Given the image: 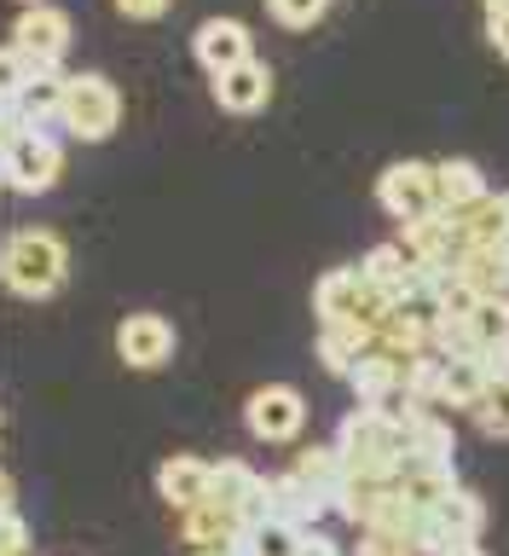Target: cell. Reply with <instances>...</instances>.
Here are the masks:
<instances>
[{
  "instance_id": "1",
  "label": "cell",
  "mask_w": 509,
  "mask_h": 556,
  "mask_svg": "<svg viewBox=\"0 0 509 556\" xmlns=\"http://www.w3.org/2000/svg\"><path fill=\"white\" fill-rule=\"evenodd\" d=\"M336 452H342V464H347L354 481H382L389 486L399 476V464L411 458L406 417H382L371 406H354L336 429Z\"/></svg>"
},
{
  "instance_id": "2",
  "label": "cell",
  "mask_w": 509,
  "mask_h": 556,
  "mask_svg": "<svg viewBox=\"0 0 509 556\" xmlns=\"http://www.w3.org/2000/svg\"><path fill=\"white\" fill-rule=\"evenodd\" d=\"M0 278H7V290L24 295V302H47V295H59L64 278H69L64 238L52 232V226H17V232H7Z\"/></svg>"
},
{
  "instance_id": "3",
  "label": "cell",
  "mask_w": 509,
  "mask_h": 556,
  "mask_svg": "<svg viewBox=\"0 0 509 556\" xmlns=\"http://www.w3.org/2000/svg\"><path fill=\"white\" fill-rule=\"evenodd\" d=\"M313 313H319V325H365V330H377L394 313V295L382 290L377 278H365V267H330L319 285H313Z\"/></svg>"
},
{
  "instance_id": "4",
  "label": "cell",
  "mask_w": 509,
  "mask_h": 556,
  "mask_svg": "<svg viewBox=\"0 0 509 556\" xmlns=\"http://www.w3.org/2000/svg\"><path fill=\"white\" fill-rule=\"evenodd\" d=\"M69 47V17L59 7H24L17 24L7 35V81L12 76H29V70H52Z\"/></svg>"
},
{
  "instance_id": "5",
  "label": "cell",
  "mask_w": 509,
  "mask_h": 556,
  "mask_svg": "<svg viewBox=\"0 0 509 556\" xmlns=\"http://www.w3.org/2000/svg\"><path fill=\"white\" fill-rule=\"evenodd\" d=\"M481 533H486V504L469 493V486H458L446 504L423 510V528H417V556H458L469 545H481Z\"/></svg>"
},
{
  "instance_id": "6",
  "label": "cell",
  "mask_w": 509,
  "mask_h": 556,
  "mask_svg": "<svg viewBox=\"0 0 509 556\" xmlns=\"http://www.w3.org/2000/svg\"><path fill=\"white\" fill-rule=\"evenodd\" d=\"M64 99H69V76L59 64H52V70H29V76H12L7 81V139L64 122Z\"/></svg>"
},
{
  "instance_id": "7",
  "label": "cell",
  "mask_w": 509,
  "mask_h": 556,
  "mask_svg": "<svg viewBox=\"0 0 509 556\" xmlns=\"http://www.w3.org/2000/svg\"><path fill=\"white\" fill-rule=\"evenodd\" d=\"M377 203L389 208L399 226H417V220L441 215V174H434V163H417V156L389 163L382 180H377Z\"/></svg>"
},
{
  "instance_id": "8",
  "label": "cell",
  "mask_w": 509,
  "mask_h": 556,
  "mask_svg": "<svg viewBox=\"0 0 509 556\" xmlns=\"http://www.w3.org/2000/svg\"><path fill=\"white\" fill-rule=\"evenodd\" d=\"M0 174H7L12 191L41 198V191H52V186H59V174H64V146H59L47 128L12 134V139H7V156H0Z\"/></svg>"
},
{
  "instance_id": "9",
  "label": "cell",
  "mask_w": 509,
  "mask_h": 556,
  "mask_svg": "<svg viewBox=\"0 0 509 556\" xmlns=\"http://www.w3.org/2000/svg\"><path fill=\"white\" fill-rule=\"evenodd\" d=\"M122 122V93L111 76H69V99H64V134L87 139V146H99V139H111Z\"/></svg>"
},
{
  "instance_id": "10",
  "label": "cell",
  "mask_w": 509,
  "mask_h": 556,
  "mask_svg": "<svg viewBox=\"0 0 509 556\" xmlns=\"http://www.w3.org/2000/svg\"><path fill=\"white\" fill-rule=\"evenodd\" d=\"M243 417H250V434H255V441L284 446V441H295V434H302V424H307V400H302V389H290V382H267V389L250 394Z\"/></svg>"
},
{
  "instance_id": "11",
  "label": "cell",
  "mask_w": 509,
  "mask_h": 556,
  "mask_svg": "<svg viewBox=\"0 0 509 556\" xmlns=\"http://www.w3.org/2000/svg\"><path fill=\"white\" fill-rule=\"evenodd\" d=\"M174 348H180V337H174V325L163 313H128L116 325V354L128 371H163L174 359Z\"/></svg>"
},
{
  "instance_id": "12",
  "label": "cell",
  "mask_w": 509,
  "mask_h": 556,
  "mask_svg": "<svg viewBox=\"0 0 509 556\" xmlns=\"http://www.w3.org/2000/svg\"><path fill=\"white\" fill-rule=\"evenodd\" d=\"M215 504L226 510H238L243 521H267L272 516V476H255L243 458H220L215 464Z\"/></svg>"
},
{
  "instance_id": "13",
  "label": "cell",
  "mask_w": 509,
  "mask_h": 556,
  "mask_svg": "<svg viewBox=\"0 0 509 556\" xmlns=\"http://www.w3.org/2000/svg\"><path fill=\"white\" fill-rule=\"evenodd\" d=\"M191 52H198V64L208 76H226V70L255 59V35H250V24H238V17H208V24H198V35H191Z\"/></svg>"
},
{
  "instance_id": "14",
  "label": "cell",
  "mask_w": 509,
  "mask_h": 556,
  "mask_svg": "<svg viewBox=\"0 0 509 556\" xmlns=\"http://www.w3.org/2000/svg\"><path fill=\"white\" fill-rule=\"evenodd\" d=\"M156 493H163L168 510L208 504V493H215V464L198 458V452H174V458L156 464Z\"/></svg>"
},
{
  "instance_id": "15",
  "label": "cell",
  "mask_w": 509,
  "mask_h": 556,
  "mask_svg": "<svg viewBox=\"0 0 509 556\" xmlns=\"http://www.w3.org/2000/svg\"><path fill=\"white\" fill-rule=\"evenodd\" d=\"M243 521L238 510H226V504H191V510H174V533L186 539V551H208V545H238L243 539Z\"/></svg>"
},
{
  "instance_id": "16",
  "label": "cell",
  "mask_w": 509,
  "mask_h": 556,
  "mask_svg": "<svg viewBox=\"0 0 509 556\" xmlns=\"http://www.w3.org/2000/svg\"><path fill=\"white\" fill-rule=\"evenodd\" d=\"M267 99H272V70L260 59L215 76V104L226 116H255V111H267Z\"/></svg>"
},
{
  "instance_id": "17",
  "label": "cell",
  "mask_w": 509,
  "mask_h": 556,
  "mask_svg": "<svg viewBox=\"0 0 509 556\" xmlns=\"http://www.w3.org/2000/svg\"><path fill=\"white\" fill-rule=\"evenodd\" d=\"M389 486L411 504V510H434V504H446L451 493H458V469H451V464H429V458H406Z\"/></svg>"
},
{
  "instance_id": "18",
  "label": "cell",
  "mask_w": 509,
  "mask_h": 556,
  "mask_svg": "<svg viewBox=\"0 0 509 556\" xmlns=\"http://www.w3.org/2000/svg\"><path fill=\"white\" fill-rule=\"evenodd\" d=\"M463 325L475 342V359H486L493 371H509V295H481Z\"/></svg>"
},
{
  "instance_id": "19",
  "label": "cell",
  "mask_w": 509,
  "mask_h": 556,
  "mask_svg": "<svg viewBox=\"0 0 509 556\" xmlns=\"http://www.w3.org/2000/svg\"><path fill=\"white\" fill-rule=\"evenodd\" d=\"M371 348H377V330H365V325H319V365L342 382L354 377V365Z\"/></svg>"
},
{
  "instance_id": "20",
  "label": "cell",
  "mask_w": 509,
  "mask_h": 556,
  "mask_svg": "<svg viewBox=\"0 0 509 556\" xmlns=\"http://www.w3.org/2000/svg\"><path fill=\"white\" fill-rule=\"evenodd\" d=\"M434 174H441V215H463L481 198H493L481 163H469V156H446V163H434Z\"/></svg>"
},
{
  "instance_id": "21",
  "label": "cell",
  "mask_w": 509,
  "mask_h": 556,
  "mask_svg": "<svg viewBox=\"0 0 509 556\" xmlns=\"http://www.w3.org/2000/svg\"><path fill=\"white\" fill-rule=\"evenodd\" d=\"M290 476H295V481H307L313 493H319V498L330 504V510H336V498H342V486H347V464H342L336 441H330V446H307V452H295Z\"/></svg>"
},
{
  "instance_id": "22",
  "label": "cell",
  "mask_w": 509,
  "mask_h": 556,
  "mask_svg": "<svg viewBox=\"0 0 509 556\" xmlns=\"http://www.w3.org/2000/svg\"><path fill=\"white\" fill-rule=\"evenodd\" d=\"M406 434H411V458L451 464V452H458V429H451V417H441L434 406H417L406 417Z\"/></svg>"
},
{
  "instance_id": "23",
  "label": "cell",
  "mask_w": 509,
  "mask_h": 556,
  "mask_svg": "<svg viewBox=\"0 0 509 556\" xmlns=\"http://www.w3.org/2000/svg\"><path fill=\"white\" fill-rule=\"evenodd\" d=\"M302 545H307V528H302V521H290V516L250 521L243 539H238L243 556H302Z\"/></svg>"
},
{
  "instance_id": "24",
  "label": "cell",
  "mask_w": 509,
  "mask_h": 556,
  "mask_svg": "<svg viewBox=\"0 0 509 556\" xmlns=\"http://www.w3.org/2000/svg\"><path fill=\"white\" fill-rule=\"evenodd\" d=\"M486 382H493V365H486V359H446V371H441V406L475 412V400L486 394Z\"/></svg>"
},
{
  "instance_id": "25",
  "label": "cell",
  "mask_w": 509,
  "mask_h": 556,
  "mask_svg": "<svg viewBox=\"0 0 509 556\" xmlns=\"http://www.w3.org/2000/svg\"><path fill=\"white\" fill-rule=\"evenodd\" d=\"M469 417H475L486 441H509V371H493V382H486V394L475 400Z\"/></svg>"
},
{
  "instance_id": "26",
  "label": "cell",
  "mask_w": 509,
  "mask_h": 556,
  "mask_svg": "<svg viewBox=\"0 0 509 556\" xmlns=\"http://www.w3.org/2000/svg\"><path fill=\"white\" fill-rule=\"evenodd\" d=\"M325 7H330V0H267V12H272L284 29H313V24L325 17Z\"/></svg>"
},
{
  "instance_id": "27",
  "label": "cell",
  "mask_w": 509,
  "mask_h": 556,
  "mask_svg": "<svg viewBox=\"0 0 509 556\" xmlns=\"http://www.w3.org/2000/svg\"><path fill=\"white\" fill-rule=\"evenodd\" d=\"M347 556H417L411 539H399V533H377V528H359V545L347 551Z\"/></svg>"
},
{
  "instance_id": "28",
  "label": "cell",
  "mask_w": 509,
  "mask_h": 556,
  "mask_svg": "<svg viewBox=\"0 0 509 556\" xmlns=\"http://www.w3.org/2000/svg\"><path fill=\"white\" fill-rule=\"evenodd\" d=\"M174 7V0H116L122 17H133V24H151V17H163Z\"/></svg>"
},
{
  "instance_id": "29",
  "label": "cell",
  "mask_w": 509,
  "mask_h": 556,
  "mask_svg": "<svg viewBox=\"0 0 509 556\" xmlns=\"http://www.w3.org/2000/svg\"><path fill=\"white\" fill-rule=\"evenodd\" d=\"M302 556H347V551H342V545H336V539H330V533L307 528V545H302Z\"/></svg>"
},
{
  "instance_id": "30",
  "label": "cell",
  "mask_w": 509,
  "mask_h": 556,
  "mask_svg": "<svg viewBox=\"0 0 509 556\" xmlns=\"http://www.w3.org/2000/svg\"><path fill=\"white\" fill-rule=\"evenodd\" d=\"M486 41H493L504 59H509V12H498V17H486Z\"/></svg>"
},
{
  "instance_id": "31",
  "label": "cell",
  "mask_w": 509,
  "mask_h": 556,
  "mask_svg": "<svg viewBox=\"0 0 509 556\" xmlns=\"http://www.w3.org/2000/svg\"><path fill=\"white\" fill-rule=\"evenodd\" d=\"M191 556H243L238 545H208V551H191Z\"/></svg>"
},
{
  "instance_id": "32",
  "label": "cell",
  "mask_w": 509,
  "mask_h": 556,
  "mask_svg": "<svg viewBox=\"0 0 509 556\" xmlns=\"http://www.w3.org/2000/svg\"><path fill=\"white\" fill-rule=\"evenodd\" d=\"M498 12H509V0H486V17H498Z\"/></svg>"
},
{
  "instance_id": "33",
  "label": "cell",
  "mask_w": 509,
  "mask_h": 556,
  "mask_svg": "<svg viewBox=\"0 0 509 556\" xmlns=\"http://www.w3.org/2000/svg\"><path fill=\"white\" fill-rule=\"evenodd\" d=\"M458 556H486V551H481V545H469V551H458Z\"/></svg>"
},
{
  "instance_id": "34",
  "label": "cell",
  "mask_w": 509,
  "mask_h": 556,
  "mask_svg": "<svg viewBox=\"0 0 509 556\" xmlns=\"http://www.w3.org/2000/svg\"><path fill=\"white\" fill-rule=\"evenodd\" d=\"M17 7H41V0H17Z\"/></svg>"
}]
</instances>
